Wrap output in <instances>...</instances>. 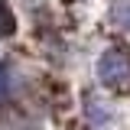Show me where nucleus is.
<instances>
[{
  "label": "nucleus",
  "instance_id": "39448f33",
  "mask_svg": "<svg viewBox=\"0 0 130 130\" xmlns=\"http://www.w3.org/2000/svg\"><path fill=\"white\" fill-rule=\"evenodd\" d=\"M10 94V65H0V101Z\"/></svg>",
  "mask_w": 130,
  "mask_h": 130
},
{
  "label": "nucleus",
  "instance_id": "7ed1b4c3",
  "mask_svg": "<svg viewBox=\"0 0 130 130\" xmlns=\"http://www.w3.org/2000/svg\"><path fill=\"white\" fill-rule=\"evenodd\" d=\"M13 32H16V16L10 10V3L0 0V39H10Z\"/></svg>",
  "mask_w": 130,
  "mask_h": 130
},
{
  "label": "nucleus",
  "instance_id": "20e7f679",
  "mask_svg": "<svg viewBox=\"0 0 130 130\" xmlns=\"http://www.w3.org/2000/svg\"><path fill=\"white\" fill-rule=\"evenodd\" d=\"M111 20L120 26V29L130 32V0H114L111 3Z\"/></svg>",
  "mask_w": 130,
  "mask_h": 130
},
{
  "label": "nucleus",
  "instance_id": "f257e3e1",
  "mask_svg": "<svg viewBox=\"0 0 130 130\" xmlns=\"http://www.w3.org/2000/svg\"><path fill=\"white\" fill-rule=\"evenodd\" d=\"M98 81L111 91H124L130 85V49L107 46L98 55Z\"/></svg>",
  "mask_w": 130,
  "mask_h": 130
},
{
  "label": "nucleus",
  "instance_id": "f03ea898",
  "mask_svg": "<svg viewBox=\"0 0 130 130\" xmlns=\"http://www.w3.org/2000/svg\"><path fill=\"white\" fill-rule=\"evenodd\" d=\"M85 104H88V120H91V124L101 127V124H111V120H114L111 107H107V104H101L98 94H85Z\"/></svg>",
  "mask_w": 130,
  "mask_h": 130
}]
</instances>
